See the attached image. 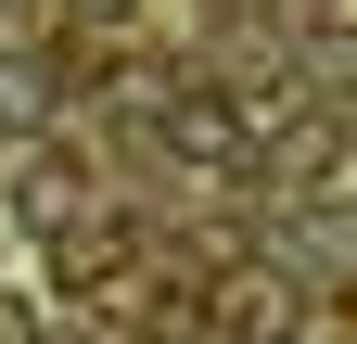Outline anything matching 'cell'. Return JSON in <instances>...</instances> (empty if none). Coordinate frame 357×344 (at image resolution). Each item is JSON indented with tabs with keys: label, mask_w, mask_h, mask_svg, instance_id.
<instances>
[{
	"label": "cell",
	"mask_w": 357,
	"mask_h": 344,
	"mask_svg": "<svg viewBox=\"0 0 357 344\" xmlns=\"http://www.w3.org/2000/svg\"><path fill=\"white\" fill-rule=\"evenodd\" d=\"M153 141H166V166H192V179H243L268 127H255L243 90H166L153 102Z\"/></svg>",
	"instance_id": "cell-1"
},
{
	"label": "cell",
	"mask_w": 357,
	"mask_h": 344,
	"mask_svg": "<svg viewBox=\"0 0 357 344\" xmlns=\"http://www.w3.org/2000/svg\"><path fill=\"white\" fill-rule=\"evenodd\" d=\"M192 319H204V344H294V281L281 268H217Z\"/></svg>",
	"instance_id": "cell-2"
},
{
	"label": "cell",
	"mask_w": 357,
	"mask_h": 344,
	"mask_svg": "<svg viewBox=\"0 0 357 344\" xmlns=\"http://www.w3.org/2000/svg\"><path fill=\"white\" fill-rule=\"evenodd\" d=\"M0 204H13L26 230H52V217H77V166L64 153H13L0 166Z\"/></svg>",
	"instance_id": "cell-3"
},
{
	"label": "cell",
	"mask_w": 357,
	"mask_h": 344,
	"mask_svg": "<svg viewBox=\"0 0 357 344\" xmlns=\"http://www.w3.org/2000/svg\"><path fill=\"white\" fill-rule=\"evenodd\" d=\"M38 115H52V77H38V64H0V127H38Z\"/></svg>",
	"instance_id": "cell-4"
}]
</instances>
